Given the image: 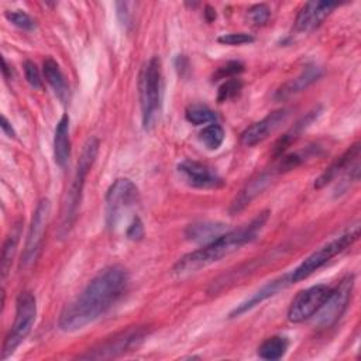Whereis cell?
Listing matches in <instances>:
<instances>
[{"label": "cell", "mask_w": 361, "mask_h": 361, "mask_svg": "<svg viewBox=\"0 0 361 361\" xmlns=\"http://www.w3.org/2000/svg\"><path fill=\"white\" fill-rule=\"evenodd\" d=\"M338 6V3L334 1H309L306 3L296 20H295V30L299 32H310L314 28H317L324 18Z\"/></svg>", "instance_id": "obj_15"}, {"label": "cell", "mask_w": 361, "mask_h": 361, "mask_svg": "<svg viewBox=\"0 0 361 361\" xmlns=\"http://www.w3.org/2000/svg\"><path fill=\"white\" fill-rule=\"evenodd\" d=\"M71 157L69 138V116L63 114L55 127L54 135V158L58 166L65 168Z\"/></svg>", "instance_id": "obj_18"}, {"label": "cell", "mask_w": 361, "mask_h": 361, "mask_svg": "<svg viewBox=\"0 0 361 361\" xmlns=\"http://www.w3.org/2000/svg\"><path fill=\"white\" fill-rule=\"evenodd\" d=\"M138 202V189L127 178L116 179L106 193V224L116 228L123 214Z\"/></svg>", "instance_id": "obj_7"}, {"label": "cell", "mask_w": 361, "mask_h": 361, "mask_svg": "<svg viewBox=\"0 0 361 361\" xmlns=\"http://www.w3.org/2000/svg\"><path fill=\"white\" fill-rule=\"evenodd\" d=\"M269 217V212L264 210L258 213L250 223L226 231L221 235H219L216 240H213L209 244H204L199 250H195L182 258L178 259V262L173 265V274L176 275H188L192 272H196L210 264H214L220 261L221 258L235 252L243 245L254 241L257 235L261 233L264 226L267 224Z\"/></svg>", "instance_id": "obj_2"}, {"label": "cell", "mask_w": 361, "mask_h": 361, "mask_svg": "<svg viewBox=\"0 0 361 361\" xmlns=\"http://www.w3.org/2000/svg\"><path fill=\"white\" fill-rule=\"evenodd\" d=\"M289 116L286 109L275 110L265 116L262 120L247 127L241 134V142L247 147H254L267 140Z\"/></svg>", "instance_id": "obj_13"}, {"label": "cell", "mask_w": 361, "mask_h": 361, "mask_svg": "<svg viewBox=\"0 0 361 361\" xmlns=\"http://www.w3.org/2000/svg\"><path fill=\"white\" fill-rule=\"evenodd\" d=\"M49 214H51V202L48 199H41L37 203V207L32 213L30 228L27 233V240H25L23 255H21L23 268H30L37 261L42 248L44 237L47 233L48 221H49Z\"/></svg>", "instance_id": "obj_8"}, {"label": "cell", "mask_w": 361, "mask_h": 361, "mask_svg": "<svg viewBox=\"0 0 361 361\" xmlns=\"http://www.w3.org/2000/svg\"><path fill=\"white\" fill-rule=\"evenodd\" d=\"M147 336V330L142 327H131L126 331H120L113 337L104 340L99 345L79 355L82 360H104L114 358L127 351H131L134 347H138Z\"/></svg>", "instance_id": "obj_9"}, {"label": "cell", "mask_w": 361, "mask_h": 361, "mask_svg": "<svg viewBox=\"0 0 361 361\" xmlns=\"http://www.w3.org/2000/svg\"><path fill=\"white\" fill-rule=\"evenodd\" d=\"M128 272L120 265L102 269L61 313L58 326L62 331H76L106 314L126 293Z\"/></svg>", "instance_id": "obj_1"}, {"label": "cell", "mask_w": 361, "mask_h": 361, "mask_svg": "<svg viewBox=\"0 0 361 361\" xmlns=\"http://www.w3.org/2000/svg\"><path fill=\"white\" fill-rule=\"evenodd\" d=\"M18 237H20V231L18 228H16V231H11L10 235H7L4 244H3V250H1V261H0V274L1 278L4 279L10 269H11V264L17 251V243H18Z\"/></svg>", "instance_id": "obj_23"}, {"label": "cell", "mask_w": 361, "mask_h": 361, "mask_svg": "<svg viewBox=\"0 0 361 361\" xmlns=\"http://www.w3.org/2000/svg\"><path fill=\"white\" fill-rule=\"evenodd\" d=\"M6 18L16 27L21 28V30H25V31H30V30H34L35 27V23L34 20L24 11H20V10H14V11H6Z\"/></svg>", "instance_id": "obj_27"}, {"label": "cell", "mask_w": 361, "mask_h": 361, "mask_svg": "<svg viewBox=\"0 0 361 361\" xmlns=\"http://www.w3.org/2000/svg\"><path fill=\"white\" fill-rule=\"evenodd\" d=\"M185 117L189 123L195 126H203V124H212L216 121L217 116L216 113L203 104H192L186 109Z\"/></svg>", "instance_id": "obj_24"}, {"label": "cell", "mask_w": 361, "mask_h": 361, "mask_svg": "<svg viewBox=\"0 0 361 361\" xmlns=\"http://www.w3.org/2000/svg\"><path fill=\"white\" fill-rule=\"evenodd\" d=\"M271 173L268 172H264L261 175H258L257 178L251 179L243 189L241 192L235 196V199L231 202V206H230V213L234 214V213H238L241 212L247 204H250V202L258 196L267 186L268 183L271 182Z\"/></svg>", "instance_id": "obj_19"}, {"label": "cell", "mask_w": 361, "mask_h": 361, "mask_svg": "<svg viewBox=\"0 0 361 361\" xmlns=\"http://www.w3.org/2000/svg\"><path fill=\"white\" fill-rule=\"evenodd\" d=\"M199 138L204 144L206 148L217 149L224 141V130H223L221 126H219L216 123H212L200 131Z\"/></svg>", "instance_id": "obj_25"}, {"label": "cell", "mask_w": 361, "mask_h": 361, "mask_svg": "<svg viewBox=\"0 0 361 361\" xmlns=\"http://www.w3.org/2000/svg\"><path fill=\"white\" fill-rule=\"evenodd\" d=\"M344 175L345 186L351 182H357L360 178V142L351 145L344 154L336 158L329 168L316 179L314 188L320 189L334 180L338 175Z\"/></svg>", "instance_id": "obj_12"}, {"label": "cell", "mask_w": 361, "mask_h": 361, "mask_svg": "<svg viewBox=\"0 0 361 361\" xmlns=\"http://www.w3.org/2000/svg\"><path fill=\"white\" fill-rule=\"evenodd\" d=\"M217 41L223 45H244L254 42V37L247 32H230L220 35Z\"/></svg>", "instance_id": "obj_28"}, {"label": "cell", "mask_w": 361, "mask_h": 361, "mask_svg": "<svg viewBox=\"0 0 361 361\" xmlns=\"http://www.w3.org/2000/svg\"><path fill=\"white\" fill-rule=\"evenodd\" d=\"M42 72H44L47 82L51 85L55 94L58 96V99L61 102L66 103L68 94H69V87H68L63 73L61 72L59 65L52 58H47L42 62Z\"/></svg>", "instance_id": "obj_21"}, {"label": "cell", "mask_w": 361, "mask_h": 361, "mask_svg": "<svg viewBox=\"0 0 361 361\" xmlns=\"http://www.w3.org/2000/svg\"><path fill=\"white\" fill-rule=\"evenodd\" d=\"M330 292L331 288L323 283L302 289L290 302L288 309V320L292 323H300L313 317L320 310Z\"/></svg>", "instance_id": "obj_11"}, {"label": "cell", "mask_w": 361, "mask_h": 361, "mask_svg": "<svg viewBox=\"0 0 361 361\" xmlns=\"http://www.w3.org/2000/svg\"><path fill=\"white\" fill-rule=\"evenodd\" d=\"M286 350H288V340L282 336H272V337H268L258 347V355L262 360L274 361V360L282 358Z\"/></svg>", "instance_id": "obj_22"}, {"label": "cell", "mask_w": 361, "mask_h": 361, "mask_svg": "<svg viewBox=\"0 0 361 361\" xmlns=\"http://www.w3.org/2000/svg\"><path fill=\"white\" fill-rule=\"evenodd\" d=\"M244 65L238 61H230L226 65L220 66L217 69V72L213 75V80H219V79H226V78H231L240 72H243Z\"/></svg>", "instance_id": "obj_30"}, {"label": "cell", "mask_w": 361, "mask_h": 361, "mask_svg": "<svg viewBox=\"0 0 361 361\" xmlns=\"http://www.w3.org/2000/svg\"><path fill=\"white\" fill-rule=\"evenodd\" d=\"M37 316V302L31 292H21L16 300L14 323L10 327L1 348V358L10 357L30 334Z\"/></svg>", "instance_id": "obj_6"}, {"label": "cell", "mask_w": 361, "mask_h": 361, "mask_svg": "<svg viewBox=\"0 0 361 361\" xmlns=\"http://www.w3.org/2000/svg\"><path fill=\"white\" fill-rule=\"evenodd\" d=\"M1 130L4 133V135H7L8 138H16V131L13 128V126L10 124V121L7 120L6 116H1Z\"/></svg>", "instance_id": "obj_34"}, {"label": "cell", "mask_w": 361, "mask_h": 361, "mask_svg": "<svg viewBox=\"0 0 361 361\" xmlns=\"http://www.w3.org/2000/svg\"><path fill=\"white\" fill-rule=\"evenodd\" d=\"M131 4L130 3H116V7H117V16H118V20L120 23L127 27L128 24H131V13L128 10Z\"/></svg>", "instance_id": "obj_33"}, {"label": "cell", "mask_w": 361, "mask_h": 361, "mask_svg": "<svg viewBox=\"0 0 361 361\" xmlns=\"http://www.w3.org/2000/svg\"><path fill=\"white\" fill-rule=\"evenodd\" d=\"M99 151V141L96 138H89L83 145L82 154L79 157L75 176L69 185V189L65 192L61 212H59V226H58V235L59 238H65L78 216V209L82 200V192L85 186V179L96 161Z\"/></svg>", "instance_id": "obj_3"}, {"label": "cell", "mask_w": 361, "mask_h": 361, "mask_svg": "<svg viewBox=\"0 0 361 361\" xmlns=\"http://www.w3.org/2000/svg\"><path fill=\"white\" fill-rule=\"evenodd\" d=\"M322 75V69L316 65H307L295 79L288 80L286 83H283L275 93V97L282 100V99H288L302 90H305L306 87H309L313 82H316Z\"/></svg>", "instance_id": "obj_17"}, {"label": "cell", "mask_w": 361, "mask_h": 361, "mask_svg": "<svg viewBox=\"0 0 361 361\" xmlns=\"http://www.w3.org/2000/svg\"><path fill=\"white\" fill-rule=\"evenodd\" d=\"M179 173L193 188L212 189L223 185V180L204 164L186 159L178 165Z\"/></svg>", "instance_id": "obj_14"}, {"label": "cell", "mask_w": 361, "mask_h": 361, "mask_svg": "<svg viewBox=\"0 0 361 361\" xmlns=\"http://www.w3.org/2000/svg\"><path fill=\"white\" fill-rule=\"evenodd\" d=\"M290 282L289 274L275 278L269 282H267L261 289H258L255 293H252L250 298H247L244 302H241L240 305H237L231 312H230V317H238L244 313H247L248 310L254 309L255 306H258L259 303H262L264 300H267L268 298L276 295L279 290L285 289Z\"/></svg>", "instance_id": "obj_16"}, {"label": "cell", "mask_w": 361, "mask_h": 361, "mask_svg": "<svg viewBox=\"0 0 361 361\" xmlns=\"http://www.w3.org/2000/svg\"><path fill=\"white\" fill-rule=\"evenodd\" d=\"M243 87V82L240 79L235 78H230L227 79L220 87H219V93H217V100L219 103H223L228 99H233L234 96H237L240 93Z\"/></svg>", "instance_id": "obj_26"}, {"label": "cell", "mask_w": 361, "mask_h": 361, "mask_svg": "<svg viewBox=\"0 0 361 361\" xmlns=\"http://www.w3.org/2000/svg\"><path fill=\"white\" fill-rule=\"evenodd\" d=\"M126 234H127V238H130L133 241H137V240L142 238V235H144V224H142L140 217H134L133 219V221L127 227Z\"/></svg>", "instance_id": "obj_32"}, {"label": "cell", "mask_w": 361, "mask_h": 361, "mask_svg": "<svg viewBox=\"0 0 361 361\" xmlns=\"http://www.w3.org/2000/svg\"><path fill=\"white\" fill-rule=\"evenodd\" d=\"M138 94L142 127L149 130L159 116L162 100V69L158 56H152L141 68L138 76Z\"/></svg>", "instance_id": "obj_4"}, {"label": "cell", "mask_w": 361, "mask_h": 361, "mask_svg": "<svg viewBox=\"0 0 361 361\" xmlns=\"http://www.w3.org/2000/svg\"><path fill=\"white\" fill-rule=\"evenodd\" d=\"M360 237V224L355 223L348 230L341 233L338 237L330 240L316 251H313L309 257H306L290 274V282H299L302 279H306L313 272L320 269L323 265H326L331 258L343 252L347 247H350L355 240Z\"/></svg>", "instance_id": "obj_5"}, {"label": "cell", "mask_w": 361, "mask_h": 361, "mask_svg": "<svg viewBox=\"0 0 361 361\" xmlns=\"http://www.w3.org/2000/svg\"><path fill=\"white\" fill-rule=\"evenodd\" d=\"M271 16V10L267 4H255L248 10V17L255 25H262L268 21Z\"/></svg>", "instance_id": "obj_29"}, {"label": "cell", "mask_w": 361, "mask_h": 361, "mask_svg": "<svg viewBox=\"0 0 361 361\" xmlns=\"http://www.w3.org/2000/svg\"><path fill=\"white\" fill-rule=\"evenodd\" d=\"M24 75L28 82V85L34 89H41L42 87V79L39 75V71L37 65L32 61H25L24 62Z\"/></svg>", "instance_id": "obj_31"}, {"label": "cell", "mask_w": 361, "mask_h": 361, "mask_svg": "<svg viewBox=\"0 0 361 361\" xmlns=\"http://www.w3.org/2000/svg\"><path fill=\"white\" fill-rule=\"evenodd\" d=\"M227 228L223 223L219 221H197L185 230V235L188 240L199 243V244H209L216 240L219 235L226 233Z\"/></svg>", "instance_id": "obj_20"}, {"label": "cell", "mask_w": 361, "mask_h": 361, "mask_svg": "<svg viewBox=\"0 0 361 361\" xmlns=\"http://www.w3.org/2000/svg\"><path fill=\"white\" fill-rule=\"evenodd\" d=\"M353 286H354V276L347 275L338 282L336 288H331L330 295L324 300L320 310L316 313L317 327L329 329L338 322V319L343 316V313L348 306Z\"/></svg>", "instance_id": "obj_10"}]
</instances>
